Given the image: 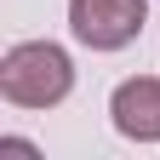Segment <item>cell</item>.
I'll use <instances>...</instances> for the list:
<instances>
[{"label": "cell", "instance_id": "6da1fadb", "mask_svg": "<svg viewBox=\"0 0 160 160\" xmlns=\"http://www.w3.org/2000/svg\"><path fill=\"white\" fill-rule=\"evenodd\" d=\"M74 92V63L52 40H17L0 57V97L17 109H57Z\"/></svg>", "mask_w": 160, "mask_h": 160}, {"label": "cell", "instance_id": "7a4b0ae2", "mask_svg": "<svg viewBox=\"0 0 160 160\" xmlns=\"http://www.w3.org/2000/svg\"><path fill=\"white\" fill-rule=\"evenodd\" d=\"M149 0H69V29L92 52H120L143 34Z\"/></svg>", "mask_w": 160, "mask_h": 160}, {"label": "cell", "instance_id": "3957f363", "mask_svg": "<svg viewBox=\"0 0 160 160\" xmlns=\"http://www.w3.org/2000/svg\"><path fill=\"white\" fill-rule=\"evenodd\" d=\"M109 114H114L120 137H132V143H160V80L154 74L120 80L114 97H109Z\"/></svg>", "mask_w": 160, "mask_h": 160}]
</instances>
